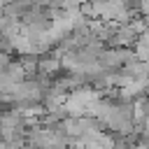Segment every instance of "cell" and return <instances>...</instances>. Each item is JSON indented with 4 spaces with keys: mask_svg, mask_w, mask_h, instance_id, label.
Wrapping results in <instances>:
<instances>
[{
    "mask_svg": "<svg viewBox=\"0 0 149 149\" xmlns=\"http://www.w3.org/2000/svg\"><path fill=\"white\" fill-rule=\"evenodd\" d=\"M98 100H100V93H98V91L81 86V88L70 91V93L65 95V102H63V105H65L68 116H93Z\"/></svg>",
    "mask_w": 149,
    "mask_h": 149,
    "instance_id": "6da1fadb",
    "label": "cell"
},
{
    "mask_svg": "<svg viewBox=\"0 0 149 149\" xmlns=\"http://www.w3.org/2000/svg\"><path fill=\"white\" fill-rule=\"evenodd\" d=\"M135 49V58L137 61H147L149 63V28L144 30V33H140V37H137V42L133 44Z\"/></svg>",
    "mask_w": 149,
    "mask_h": 149,
    "instance_id": "3957f363",
    "label": "cell"
},
{
    "mask_svg": "<svg viewBox=\"0 0 149 149\" xmlns=\"http://www.w3.org/2000/svg\"><path fill=\"white\" fill-rule=\"evenodd\" d=\"M0 130H2V123H0Z\"/></svg>",
    "mask_w": 149,
    "mask_h": 149,
    "instance_id": "5b68a950",
    "label": "cell"
},
{
    "mask_svg": "<svg viewBox=\"0 0 149 149\" xmlns=\"http://www.w3.org/2000/svg\"><path fill=\"white\" fill-rule=\"evenodd\" d=\"M133 114H135V121H140V123H144L149 119V95H140L133 102Z\"/></svg>",
    "mask_w": 149,
    "mask_h": 149,
    "instance_id": "277c9868",
    "label": "cell"
},
{
    "mask_svg": "<svg viewBox=\"0 0 149 149\" xmlns=\"http://www.w3.org/2000/svg\"><path fill=\"white\" fill-rule=\"evenodd\" d=\"M61 70V58L58 56H49V58H40L37 61V72L42 77H51Z\"/></svg>",
    "mask_w": 149,
    "mask_h": 149,
    "instance_id": "7a4b0ae2",
    "label": "cell"
}]
</instances>
